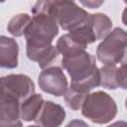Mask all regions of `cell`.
Masks as SVG:
<instances>
[{"mask_svg":"<svg viewBox=\"0 0 127 127\" xmlns=\"http://www.w3.org/2000/svg\"><path fill=\"white\" fill-rule=\"evenodd\" d=\"M62 65L71 78L69 87L72 89L88 93L100 85L99 68L95 58L86 51L63 57Z\"/></svg>","mask_w":127,"mask_h":127,"instance_id":"obj_1","label":"cell"},{"mask_svg":"<svg viewBox=\"0 0 127 127\" xmlns=\"http://www.w3.org/2000/svg\"><path fill=\"white\" fill-rule=\"evenodd\" d=\"M45 13L55 19L64 31H71L87 23L89 13L73 1H38L32 8V14Z\"/></svg>","mask_w":127,"mask_h":127,"instance_id":"obj_2","label":"cell"},{"mask_svg":"<svg viewBox=\"0 0 127 127\" xmlns=\"http://www.w3.org/2000/svg\"><path fill=\"white\" fill-rule=\"evenodd\" d=\"M59 35V26L48 14H34L25 33L26 49H44L52 46Z\"/></svg>","mask_w":127,"mask_h":127,"instance_id":"obj_3","label":"cell"},{"mask_svg":"<svg viewBox=\"0 0 127 127\" xmlns=\"http://www.w3.org/2000/svg\"><path fill=\"white\" fill-rule=\"evenodd\" d=\"M82 115L95 124L109 123L117 115V104L107 92L98 90L88 93L81 107Z\"/></svg>","mask_w":127,"mask_h":127,"instance_id":"obj_4","label":"cell"},{"mask_svg":"<svg viewBox=\"0 0 127 127\" xmlns=\"http://www.w3.org/2000/svg\"><path fill=\"white\" fill-rule=\"evenodd\" d=\"M127 34L122 28H114L97 46L96 58L103 65L125 63Z\"/></svg>","mask_w":127,"mask_h":127,"instance_id":"obj_5","label":"cell"},{"mask_svg":"<svg viewBox=\"0 0 127 127\" xmlns=\"http://www.w3.org/2000/svg\"><path fill=\"white\" fill-rule=\"evenodd\" d=\"M38 84L44 92L50 93L57 97L64 96L67 89L66 76L62 67L57 65L49 66L43 69L38 76Z\"/></svg>","mask_w":127,"mask_h":127,"instance_id":"obj_6","label":"cell"},{"mask_svg":"<svg viewBox=\"0 0 127 127\" xmlns=\"http://www.w3.org/2000/svg\"><path fill=\"white\" fill-rule=\"evenodd\" d=\"M1 78L5 90L17 97L20 102L35 93V84L26 74H8Z\"/></svg>","mask_w":127,"mask_h":127,"instance_id":"obj_7","label":"cell"},{"mask_svg":"<svg viewBox=\"0 0 127 127\" xmlns=\"http://www.w3.org/2000/svg\"><path fill=\"white\" fill-rule=\"evenodd\" d=\"M65 116V110L62 105L51 100H44L34 121L40 127H60L64 123Z\"/></svg>","mask_w":127,"mask_h":127,"instance_id":"obj_8","label":"cell"},{"mask_svg":"<svg viewBox=\"0 0 127 127\" xmlns=\"http://www.w3.org/2000/svg\"><path fill=\"white\" fill-rule=\"evenodd\" d=\"M100 86L109 90L117 88L126 89V62L122 63L121 66L103 65L99 68Z\"/></svg>","mask_w":127,"mask_h":127,"instance_id":"obj_9","label":"cell"},{"mask_svg":"<svg viewBox=\"0 0 127 127\" xmlns=\"http://www.w3.org/2000/svg\"><path fill=\"white\" fill-rule=\"evenodd\" d=\"M19 45L15 39L0 36V67L15 68L18 66Z\"/></svg>","mask_w":127,"mask_h":127,"instance_id":"obj_10","label":"cell"},{"mask_svg":"<svg viewBox=\"0 0 127 127\" xmlns=\"http://www.w3.org/2000/svg\"><path fill=\"white\" fill-rule=\"evenodd\" d=\"M20 104L19 99L4 88L0 93V122H14L19 120Z\"/></svg>","mask_w":127,"mask_h":127,"instance_id":"obj_11","label":"cell"},{"mask_svg":"<svg viewBox=\"0 0 127 127\" xmlns=\"http://www.w3.org/2000/svg\"><path fill=\"white\" fill-rule=\"evenodd\" d=\"M26 55L30 61L38 63L39 67L45 69L58 58L59 52L52 45L44 49H26Z\"/></svg>","mask_w":127,"mask_h":127,"instance_id":"obj_12","label":"cell"},{"mask_svg":"<svg viewBox=\"0 0 127 127\" xmlns=\"http://www.w3.org/2000/svg\"><path fill=\"white\" fill-rule=\"evenodd\" d=\"M44 103V99L41 94L34 93L27 99H25L20 104V118L26 122L34 121L37 117L42 105Z\"/></svg>","mask_w":127,"mask_h":127,"instance_id":"obj_13","label":"cell"},{"mask_svg":"<svg viewBox=\"0 0 127 127\" xmlns=\"http://www.w3.org/2000/svg\"><path fill=\"white\" fill-rule=\"evenodd\" d=\"M89 24L93 30L96 40L104 39L112 31V21L111 19L103 13L89 14Z\"/></svg>","mask_w":127,"mask_h":127,"instance_id":"obj_14","label":"cell"},{"mask_svg":"<svg viewBox=\"0 0 127 127\" xmlns=\"http://www.w3.org/2000/svg\"><path fill=\"white\" fill-rule=\"evenodd\" d=\"M31 16L27 13H20L15 15L7 25V31L14 37L25 36L27 28L31 22Z\"/></svg>","mask_w":127,"mask_h":127,"instance_id":"obj_15","label":"cell"},{"mask_svg":"<svg viewBox=\"0 0 127 127\" xmlns=\"http://www.w3.org/2000/svg\"><path fill=\"white\" fill-rule=\"evenodd\" d=\"M59 54H62L63 57L64 56H69L81 51H85L86 48L80 46L79 44H77L76 42H74L69 36L68 34H64L63 36L60 37V39L57 42V46H56Z\"/></svg>","mask_w":127,"mask_h":127,"instance_id":"obj_16","label":"cell"},{"mask_svg":"<svg viewBox=\"0 0 127 127\" xmlns=\"http://www.w3.org/2000/svg\"><path fill=\"white\" fill-rule=\"evenodd\" d=\"M87 94L88 93L80 92V91H77L75 89H72L71 87H67L65 93L64 94V102L68 108L75 110V111L80 110Z\"/></svg>","mask_w":127,"mask_h":127,"instance_id":"obj_17","label":"cell"},{"mask_svg":"<svg viewBox=\"0 0 127 127\" xmlns=\"http://www.w3.org/2000/svg\"><path fill=\"white\" fill-rule=\"evenodd\" d=\"M65 127H89V125L80 119H73L67 123Z\"/></svg>","mask_w":127,"mask_h":127,"instance_id":"obj_18","label":"cell"},{"mask_svg":"<svg viewBox=\"0 0 127 127\" xmlns=\"http://www.w3.org/2000/svg\"><path fill=\"white\" fill-rule=\"evenodd\" d=\"M80 4H82L85 7H88L90 9H94V8H98L100 5H102L104 2L103 1H80Z\"/></svg>","mask_w":127,"mask_h":127,"instance_id":"obj_19","label":"cell"},{"mask_svg":"<svg viewBox=\"0 0 127 127\" xmlns=\"http://www.w3.org/2000/svg\"><path fill=\"white\" fill-rule=\"evenodd\" d=\"M0 127H23V124L20 120L14 122H0Z\"/></svg>","mask_w":127,"mask_h":127,"instance_id":"obj_20","label":"cell"},{"mask_svg":"<svg viewBox=\"0 0 127 127\" xmlns=\"http://www.w3.org/2000/svg\"><path fill=\"white\" fill-rule=\"evenodd\" d=\"M108 127H127V123L125 121L120 120V121H116V122L110 124Z\"/></svg>","mask_w":127,"mask_h":127,"instance_id":"obj_21","label":"cell"},{"mask_svg":"<svg viewBox=\"0 0 127 127\" xmlns=\"http://www.w3.org/2000/svg\"><path fill=\"white\" fill-rule=\"evenodd\" d=\"M28 127H40V126H37V125H31V126H28Z\"/></svg>","mask_w":127,"mask_h":127,"instance_id":"obj_22","label":"cell"}]
</instances>
